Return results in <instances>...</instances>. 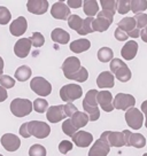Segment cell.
I'll return each mask as SVG.
<instances>
[{"label": "cell", "instance_id": "31", "mask_svg": "<svg viewBox=\"0 0 147 156\" xmlns=\"http://www.w3.org/2000/svg\"><path fill=\"white\" fill-rule=\"evenodd\" d=\"M98 60L102 63H106V62H109L113 60L114 53L113 49L109 48V47H101V48L98 51Z\"/></svg>", "mask_w": 147, "mask_h": 156}, {"label": "cell", "instance_id": "47", "mask_svg": "<svg viewBox=\"0 0 147 156\" xmlns=\"http://www.w3.org/2000/svg\"><path fill=\"white\" fill-rule=\"evenodd\" d=\"M7 98H8V93H7V91H6L4 87L0 86V102L5 101Z\"/></svg>", "mask_w": 147, "mask_h": 156}, {"label": "cell", "instance_id": "7", "mask_svg": "<svg viewBox=\"0 0 147 156\" xmlns=\"http://www.w3.org/2000/svg\"><path fill=\"white\" fill-rule=\"evenodd\" d=\"M125 122L130 129H133V130L142 129V123H144V115L142 110L134 107L127 109L125 112Z\"/></svg>", "mask_w": 147, "mask_h": 156}, {"label": "cell", "instance_id": "44", "mask_svg": "<svg viewBox=\"0 0 147 156\" xmlns=\"http://www.w3.org/2000/svg\"><path fill=\"white\" fill-rule=\"evenodd\" d=\"M64 108V112H66V116L67 117H71L76 112H78L77 107L74 105V103H66L63 105Z\"/></svg>", "mask_w": 147, "mask_h": 156}, {"label": "cell", "instance_id": "30", "mask_svg": "<svg viewBox=\"0 0 147 156\" xmlns=\"http://www.w3.org/2000/svg\"><path fill=\"white\" fill-rule=\"evenodd\" d=\"M147 9V0H131L130 10L134 14H142Z\"/></svg>", "mask_w": 147, "mask_h": 156}, {"label": "cell", "instance_id": "5", "mask_svg": "<svg viewBox=\"0 0 147 156\" xmlns=\"http://www.w3.org/2000/svg\"><path fill=\"white\" fill-rule=\"evenodd\" d=\"M60 98L61 100L67 103H73L83 95V90L78 84H67L60 88Z\"/></svg>", "mask_w": 147, "mask_h": 156}, {"label": "cell", "instance_id": "19", "mask_svg": "<svg viewBox=\"0 0 147 156\" xmlns=\"http://www.w3.org/2000/svg\"><path fill=\"white\" fill-rule=\"evenodd\" d=\"M47 0H29L27 2V8L30 13L36 15H43L48 10Z\"/></svg>", "mask_w": 147, "mask_h": 156}, {"label": "cell", "instance_id": "8", "mask_svg": "<svg viewBox=\"0 0 147 156\" xmlns=\"http://www.w3.org/2000/svg\"><path fill=\"white\" fill-rule=\"evenodd\" d=\"M30 88L40 97H47L52 92V85L43 77H34L30 82Z\"/></svg>", "mask_w": 147, "mask_h": 156}, {"label": "cell", "instance_id": "48", "mask_svg": "<svg viewBox=\"0 0 147 156\" xmlns=\"http://www.w3.org/2000/svg\"><path fill=\"white\" fill-rule=\"evenodd\" d=\"M139 37L142 39L144 43H147V27L146 28H144V29L140 31V36H139Z\"/></svg>", "mask_w": 147, "mask_h": 156}, {"label": "cell", "instance_id": "50", "mask_svg": "<svg viewBox=\"0 0 147 156\" xmlns=\"http://www.w3.org/2000/svg\"><path fill=\"white\" fill-rule=\"evenodd\" d=\"M4 66H5L4 60H2V58L0 56V77L2 76V73H4Z\"/></svg>", "mask_w": 147, "mask_h": 156}, {"label": "cell", "instance_id": "33", "mask_svg": "<svg viewBox=\"0 0 147 156\" xmlns=\"http://www.w3.org/2000/svg\"><path fill=\"white\" fill-rule=\"evenodd\" d=\"M100 5L102 7V12L110 15H115L116 12V0H101Z\"/></svg>", "mask_w": 147, "mask_h": 156}, {"label": "cell", "instance_id": "37", "mask_svg": "<svg viewBox=\"0 0 147 156\" xmlns=\"http://www.w3.org/2000/svg\"><path fill=\"white\" fill-rule=\"evenodd\" d=\"M29 156H46V148L39 144L32 145L29 149Z\"/></svg>", "mask_w": 147, "mask_h": 156}, {"label": "cell", "instance_id": "29", "mask_svg": "<svg viewBox=\"0 0 147 156\" xmlns=\"http://www.w3.org/2000/svg\"><path fill=\"white\" fill-rule=\"evenodd\" d=\"M31 68L28 66H21L16 69L15 71V78L19 80V82H27L30 77H31Z\"/></svg>", "mask_w": 147, "mask_h": 156}, {"label": "cell", "instance_id": "3", "mask_svg": "<svg viewBox=\"0 0 147 156\" xmlns=\"http://www.w3.org/2000/svg\"><path fill=\"white\" fill-rule=\"evenodd\" d=\"M97 90H90L83 100V108L85 110V114L88 116L90 122H95L100 117V110L97 102Z\"/></svg>", "mask_w": 147, "mask_h": 156}, {"label": "cell", "instance_id": "15", "mask_svg": "<svg viewBox=\"0 0 147 156\" xmlns=\"http://www.w3.org/2000/svg\"><path fill=\"white\" fill-rule=\"evenodd\" d=\"M31 40L29 38H21L19 39L14 46V53L17 58H24L29 55L30 51H31Z\"/></svg>", "mask_w": 147, "mask_h": 156}, {"label": "cell", "instance_id": "20", "mask_svg": "<svg viewBox=\"0 0 147 156\" xmlns=\"http://www.w3.org/2000/svg\"><path fill=\"white\" fill-rule=\"evenodd\" d=\"M28 29V22L24 16H20L17 19H15L12 24L9 25V32L14 37H20L24 34Z\"/></svg>", "mask_w": 147, "mask_h": 156}, {"label": "cell", "instance_id": "2", "mask_svg": "<svg viewBox=\"0 0 147 156\" xmlns=\"http://www.w3.org/2000/svg\"><path fill=\"white\" fill-rule=\"evenodd\" d=\"M51 133V127L47 123L39 121H31L23 123L20 127V136L23 138H30L32 136L37 139H45Z\"/></svg>", "mask_w": 147, "mask_h": 156}, {"label": "cell", "instance_id": "6", "mask_svg": "<svg viewBox=\"0 0 147 156\" xmlns=\"http://www.w3.org/2000/svg\"><path fill=\"white\" fill-rule=\"evenodd\" d=\"M10 112L16 117L28 116L32 112V102L28 99H14L10 102Z\"/></svg>", "mask_w": 147, "mask_h": 156}, {"label": "cell", "instance_id": "17", "mask_svg": "<svg viewBox=\"0 0 147 156\" xmlns=\"http://www.w3.org/2000/svg\"><path fill=\"white\" fill-rule=\"evenodd\" d=\"M109 151H110V146L108 145V142L102 138H99L93 144V146L91 147L88 156H107Z\"/></svg>", "mask_w": 147, "mask_h": 156}, {"label": "cell", "instance_id": "21", "mask_svg": "<svg viewBox=\"0 0 147 156\" xmlns=\"http://www.w3.org/2000/svg\"><path fill=\"white\" fill-rule=\"evenodd\" d=\"M46 117L51 123H59L66 118V112H64L63 105H59V106H52L47 109L46 112Z\"/></svg>", "mask_w": 147, "mask_h": 156}, {"label": "cell", "instance_id": "41", "mask_svg": "<svg viewBox=\"0 0 147 156\" xmlns=\"http://www.w3.org/2000/svg\"><path fill=\"white\" fill-rule=\"evenodd\" d=\"M0 84H1V87H4L5 90L13 88L15 85V79L13 77H10V76H8V75H2L0 77Z\"/></svg>", "mask_w": 147, "mask_h": 156}, {"label": "cell", "instance_id": "34", "mask_svg": "<svg viewBox=\"0 0 147 156\" xmlns=\"http://www.w3.org/2000/svg\"><path fill=\"white\" fill-rule=\"evenodd\" d=\"M32 106H34V109L38 114H43V112H47V109H48V102L45 99H43V98L36 99Z\"/></svg>", "mask_w": 147, "mask_h": 156}, {"label": "cell", "instance_id": "39", "mask_svg": "<svg viewBox=\"0 0 147 156\" xmlns=\"http://www.w3.org/2000/svg\"><path fill=\"white\" fill-rule=\"evenodd\" d=\"M12 19V15H10V12L7 7H4V6H0V24L1 25H6Z\"/></svg>", "mask_w": 147, "mask_h": 156}, {"label": "cell", "instance_id": "13", "mask_svg": "<svg viewBox=\"0 0 147 156\" xmlns=\"http://www.w3.org/2000/svg\"><path fill=\"white\" fill-rule=\"evenodd\" d=\"M100 138L105 139L108 142L110 147H123L125 146L124 144V136L123 132H113V131H105Z\"/></svg>", "mask_w": 147, "mask_h": 156}, {"label": "cell", "instance_id": "40", "mask_svg": "<svg viewBox=\"0 0 147 156\" xmlns=\"http://www.w3.org/2000/svg\"><path fill=\"white\" fill-rule=\"evenodd\" d=\"M134 21H136V27L139 31H142L144 28L147 27V14L142 13V14H137L134 17Z\"/></svg>", "mask_w": 147, "mask_h": 156}, {"label": "cell", "instance_id": "32", "mask_svg": "<svg viewBox=\"0 0 147 156\" xmlns=\"http://www.w3.org/2000/svg\"><path fill=\"white\" fill-rule=\"evenodd\" d=\"M82 24H83V19L78 16V15H70L68 17V25L76 32H79L82 29Z\"/></svg>", "mask_w": 147, "mask_h": 156}, {"label": "cell", "instance_id": "49", "mask_svg": "<svg viewBox=\"0 0 147 156\" xmlns=\"http://www.w3.org/2000/svg\"><path fill=\"white\" fill-rule=\"evenodd\" d=\"M142 115H145V116H146V115H147V100L142 103Z\"/></svg>", "mask_w": 147, "mask_h": 156}, {"label": "cell", "instance_id": "23", "mask_svg": "<svg viewBox=\"0 0 147 156\" xmlns=\"http://www.w3.org/2000/svg\"><path fill=\"white\" fill-rule=\"evenodd\" d=\"M138 52V43L134 41V40H130L127 41V44L124 45L121 49V55L124 60L127 61H131L136 58Z\"/></svg>", "mask_w": 147, "mask_h": 156}, {"label": "cell", "instance_id": "18", "mask_svg": "<svg viewBox=\"0 0 147 156\" xmlns=\"http://www.w3.org/2000/svg\"><path fill=\"white\" fill-rule=\"evenodd\" d=\"M1 145L7 151H16L21 146V140L13 133H5L1 136Z\"/></svg>", "mask_w": 147, "mask_h": 156}, {"label": "cell", "instance_id": "35", "mask_svg": "<svg viewBox=\"0 0 147 156\" xmlns=\"http://www.w3.org/2000/svg\"><path fill=\"white\" fill-rule=\"evenodd\" d=\"M93 17H86L83 20V24H82V29L78 34L81 36H86L88 34H92L93 29H92V23H93Z\"/></svg>", "mask_w": 147, "mask_h": 156}, {"label": "cell", "instance_id": "11", "mask_svg": "<svg viewBox=\"0 0 147 156\" xmlns=\"http://www.w3.org/2000/svg\"><path fill=\"white\" fill-rule=\"evenodd\" d=\"M123 136H124L125 146L136 147V148H142L146 146V138L140 133H132L130 130H124Z\"/></svg>", "mask_w": 147, "mask_h": 156}, {"label": "cell", "instance_id": "45", "mask_svg": "<svg viewBox=\"0 0 147 156\" xmlns=\"http://www.w3.org/2000/svg\"><path fill=\"white\" fill-rule=\"evenodd\" d=\"M114 36H115V39H117L118 41H125V40H127V38H129V36H127L124 31H122L121 29H118V28L115 30Z\"/></svg>", "mask_w": 147, "mask_h": 156}, {"label": "cell", "instance_id": "51", "mask_svg": "<svg viewBox=\"0 0 147 156\" xmlns=\"http://www.w3.org/2000/svg\"><path fill=\"white\" fill-rule=\"evenodd\" d=\"M144 119H145V126H146V129H147V115L145 116V118H144Z\"/></svg>", "mask_w": 147, "mask_h": 156}, {"label": "cell", "instance_id": "36", "mask_svg": "<svg viewBox=\"0 0 147 156\" xmlns=\"http://www.w3.org/2000/svg\"><path fill=\"white\" fill-rule=\"evenodd\" d=\"M116 12L121 15H125L130 12V0L116 1Z\"/></svg>", "mask_w": 147, "mask_h": 156}, {"label": "cell", "instance_id": "26", "mask_svg": "<svg viewBox=\"0 0 147 156\" xmlns=\"http://www.w3.org/2000/svg\"><path fill=\"white\" fill-rule=\"evenodd\" d=\"M91 47V43L88 39H77V40H74L73 43H70V46L69 48L71 52H74L75 54H79L83 53V52H86L88 49H90Z\"/></svg>", "mask_w": 147, "mask_h": 156}, {"label": "cell", "instance_id": "1", "mask_svg": "<svg viewBox=\"0 0 147 156\" xmlns=\"http://www.w3.org/2000/svg\"><path fill=\"white\" fill-rule=\"evenodd\" d=\"M62 71L66 78L70 80H75L78 83H84L88 78V73L86 68L81 66V61L76 56H69L64 60L62 64Z\"/></svg>", "mask_w": 147, "mask_h": 156}, {"label": "cell", "instance_id": "28", "mask_svg": "<svg viewBox=\"0 0 147 156\" xmlns=\"http://www.w3.org/2000/svg\"><path fill=\"white\" fill-rule=\"evenodd\" d=\"M83 10L88 17H93L99 13V4L95 0H85L83 2Z\"/></svg>", "mask_w": 147, "mask_h": 156}, {"label": "cell", "instance_id": "27", "mask_svg": "<svg viewBox=\"0 0 147 156\" xmlns=\"http://www.w3.org/2000/svg\"><path fill=\"white\" fill-rule=\"evenodd\" d=\"M70 122L77 130L84 127L88 122V116L83 112H76L70 117Z\"/></svg>", "mask_w": 147, "mask_h": 156}, {"label": "cell", "instance_id": "25", "mask_svg": "<svg viewBox=\"0 0 147 156\" xmlns=\"http://www.w3.org/2000/svg\"><path fill=\"white\" fill-rule=\"evenodd\" d=\"M51 39L53 40L54 43L61 45H66L69 43V39H70V34L64 31L61 28H55V29L51 32Z\"/></svg>", "mask_w": 147, "mask_h": 156}, {"label": "cell", "instance_id": "53", "mask_svg": "<svg viewBox=\"0 0 147 156\" xmlns=\"http://www.w3.org/2000/svg\"><path fill=\"white\" fill-rule=\"evenodd\" d=\"M0 156H4V155H1V154H0Z\"/></svg>", "mask_w": 147, "mask_h": 156}, {"label": "cell", "instance_id": "12", "mask_svg": "<svg viewBox=\"0 0 147 156\" xmlns=\"http://www.w3.org/2000/svg\"><path fill=\"white\" fill-rule=\"evenodd\" d=\"M118 29L124 31L131 38H138L140 36V31L136 27V21L133 17H124L117 23Z\"/></svg>", "mask_w": 147, "mask_h": 156}, {"label": "cell", "instance_id": "4", "mask_svg": "<svg viewBox=\"0 0 147 156\" xmlns=\"http://www.w3.org/2000/svg\"><path fill=\"white\" fill-rule=\"evenodd\" d=\"M109 66H110V71L117 80L127 83L131 79V70L121 58H113Z\"/></svg>", "mask_w": 147, "mask_h": 156}, {"label": "cell", "instance_id": "24", "mask_svg": "<svg viewBox=\"0 0 147 156\" xmlns=\"http://www.w3.org/2000/svg\"><path fill=\"white\" fill-rule=\"evenodd\" d=\"M115 77L110 71H102L97 78V85L99 88H112L114 87Z\"/></svg>", "mask_w": 147, "mask_h": 156}, {"label": "cell", "instance_id": "22", "mask_svg": "<svg viewBox=\"0 0 147 156\" xmlns=\"http://www.w3.org/2000/svg\"><path fill=\"white\" fill-rule=\"evenodd\" d=\"M71 138H73L74 144L81 148L88 147L93 141V136L86 131H77Z\"/></svg>", "mask_w": 147, "mask_h": 156}, {"label": "cell", "instance_id": "38", "mask_svg": "<svg viewBox=\"0 0 147 156\" xmlns=\"http://www.w3.org/2000/svg\"><path fill=\"white\" fill-rule=\"evenodd\" d=\"M62 131H63V133L66 134V136H73L76 132L78 131V130H77V129L71 124L70 119H66V121L62 123Z\"/></svg>", "mask_w": 147, "mask_h": 156}, {"label": "cell", "instance_id": "52", "mask_svg": "<svg viewBox=\"0 0 147 156\" xmlns=\"http://www.w3.org/2000/svg\"><path fill=\"white\" fill-rule=\"evenodd\" d=\"M142 156H147V153H145V154H144Z\"/></svg>", "mask_w": 147, "mask_h": 156}, {"label": "cell", "instance_id": "42", "mask_svg": "<svg viewBox=\"0 0 147 156\" xmlns=\"http://www.w3.org/2000/svg\"><path fill=\"white\" fill-rule=\"evenodd\" d=\"M29 39L31 40V44L34 45V47H41L45 43L44 36L40 34V32H34L32 36Z\"/></svg>", "mask_w": 147, "mask_h": 156}, {"label": "cell", "instance_id": "43", "mask_svg": "<svg viewBox=\"0 0 147 156\" xmlns=\"http://www.w3.org/2000/svg\"><path fill=\"white\" fill-rule=\"evenodd\" d=\"M71 149H73V142L68 141V140H62L59 144V151L61 154H67Z\"/></svg>", "mask_w": 147, "mask_h": 156}, {"label": "cell", "instance_id": "46", "mask_svg": "<svg viewBox=\"0 0 147 156\" xmlns=\"http://www.w3.org/2000/svg\"><path fill=\"white\" fill-rule=\"evenodd\" d=\"M82 5H83L82 0H68L67 1V6L69 8H79Z\"/></svg>", "mask_w": 147, "mask_h": 156}, {"label": "cell", "instance_id": "14", "mask_svg": "<svg viewBox=\"0 0 147 156\" xmlns=\"http://www.w3.org/2000/svg\"><path fill=\"white\" fill-rule=\"evenodd\" d=\"M97 102H98V105H100V107L102 108V110H105L106 112H110L114 110L113 95H112V93L108 92V91H98Z\"/></svg>", "mask_w": 147, "mask_h": 156}, {"label": "cell", "instance_id": "9", "mask_svg": "<svg viewBox=\"0 0 147 156\" xmlns=\"http://www.w3.org/2000/svg\"><path fill=\"white\" fill-rule=\"evenodd\" d=\"M136 105V99L131 94H127V93H117L115 95V99H113V106L115 109L118 110H125L134 107Z\"/></svg>", "mask_w": 147, "mask_h": 156}, {"label": "cell", "instance_id": "16", "mask_svg": "<svg viewBox=\"0 0 147 156\" xmlns=\"http://www.w3.org/2000/svg\"><path fill=\"white\" fill-rule=\"evenodd\" d=\"M51 15L56 20H68L70 16V8L63 1H58L51 7Z\"/></svg>", "mask_w": 147, "mask_h": 156}, {"label": "cell", "instance_id": "10", "mask_svg": "<svg viewBox=\"0 0 147 156\" xmlns=\"http://www.w3.org/2000/svg\"><path fill=\"white\" fill-rule=\"evenodd\" d=\"M114 16L105 12H99L98 17L93 20V23H92V29L94 31H98V32H105L107 31L108 28L110 27V24L113 23Z\"/></svg>", "mask_w": 147, "mask_h": 156}]
</instances>
